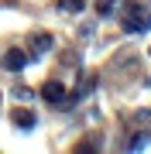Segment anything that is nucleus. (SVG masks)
I'll list each match as a JSON object with an SVG mask.
<instances>
[{
    "label": "nucleus",
    "instance_id": "1",
    "mask_svg": "<svg viewBox=\"0 0 151 154\" xmlns=\"http://www.w3.org/2000/svg\"><path fill=\"white\" fill-rule=\"evenodd\" d=\"M41 99H45V103L62 106V110H65V106H72V96H65V86H62L58 79H52V82L41 86Z\"/></svg>",
    "mask_w": 151,
    "mask_h": 154
},
{
    "label": "nucleus",
    "instance_id": "2",
    "mask_svg": "<svg viewBox=\"0 0 151 154\" xmlns=\"http://www.w3.org/2000/svg\"><path fill=\"white\" fill-rule=\"evenodd\" d=\"M0 65H4L7 72H21L24 65H28V51H17V48H11L4 55V62H0Z\"/></svg>",
    "mask_w": 151,
    "mask_h": 154
},
{
    "label": "nucleus",
    "instance_id": "3",
    "mask_svg": "<svg viewBox=\"0 0 151 154\" xmlns=\"http://www.w3.org/2000/svg\"><path fill=\"white\" fill-rule=\"evenodd\" d=\"M11 120H14V127H21V130H31L34 127V113L31 110H14Z\"/></svg>",
    "mask_w": 151,
    "mask_h": 154
},
{
    "label": "nucleus",
    "instance_id": "4",
    "mask_svg": "<svg viewBox=\"0 0 151 154\" xmlns=\"http://www.w3.org/2000/svg\"><path fill=\"white\" fill-rule=\"evenodd\" d=\"M31 48H34V55H45V51H52V38H48V34H34Z\"/></svg>",
    "mask_w": 151,
    "mask_h": 154
},
{
    "label": "nucleus",
    "instance_id": "5",
    "mask_svg": "<svg viewBox=\"0 0 151 154\" xmlns=\"http://www.w3.org/2000/svg\"><path fill=\"white\" fill-rule=\"evenodd\" d=\"M58 7L65 14H79V11H83V0H58Z\"/></svg>",
    "mask_w": 151,
    "mask_h": 154
},
{
    "label": "nucleus",
    "instance_id": "6",
    "mask_svg": "<svg viewBox=\"0 0 151 154\" xmlns=\"http://www.w3.org/2000/svg\"><path fill=\"white\" fill-rule=\"evenodd\" d=\"M113 4H117V0H96V14H110Z\"/></svg>",
    "mask_w": 151,
    "mask_h": 154
},
{
    "label": "nucleus",
    "instance_id": "7",
    "mask_svg": "<svg viewBox=\"0 0 151 154\" xmlns=\"http://www.w3.org/2000/svg\"><path fill=\"white\" fill-rule=\"evenodd\" d=\"M14 96H17V99H31V89H28V86H17Z\"/></svg>",
    "mask_w": 151,
    "mask_h": 154
}]
</instances>
